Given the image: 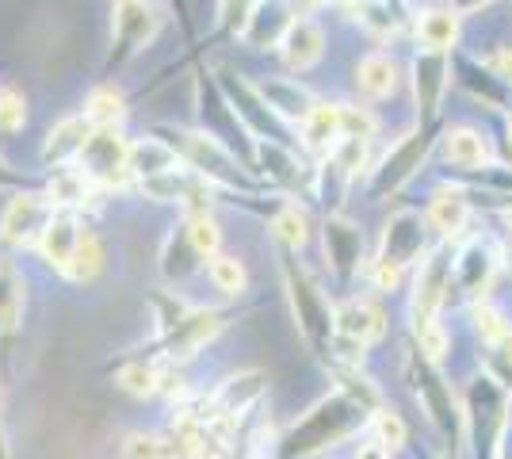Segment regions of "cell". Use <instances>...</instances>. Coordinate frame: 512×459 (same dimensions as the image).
<instances>
[{"label":"cell","mask_w":512,"mask_h":459,"mask_svg":"<svg viewBox=\"0 0 512 459\" xmlns=\"http://www.w3.org/2000/svg\"><path fill=\"white\" fill-rule=\"evenodd\" d=\"M363 414H371L367 406H360L352 394H333V398H321L318 406H310L302 421L291 425V433L283 437V456H314L321 448H333L344 437H352L363 425Z\"/></svg>","instance_id":"cell-1"},{"label":"cell","mask_w":512,"mask_h":459,"mask_svg":"<svg viewBox=\"0 0 512 459\" xmlns=\"http://www.w3.org/2000/svg\"><path fill=\"white\" fill-rule=\"evenodd\" d=\"M0 410H4V387H0Z\"/></svg>","instance_id":"cell-45"},{"label":"cell","mask_w":512,"mask_h":459,"mask_svg":"<svg viewBox=\"0 0 512 459\" xmlns=\"http://www.w3.org/2000/svg\"><path fill=\"white\" fill-rule=\"evenodd\" d=\"M283 280H287V299H291V310H295V322H299L306 345L318 356H333L337 326H333V303H329L321 280L299 261L283 264Z\"/></svg>","instance_id":"cell-3"},{"label":"cell","mask_w":512,"mask_h":459,"mask_svg":"<svg viewBox=\"0 0 512 459\" xmlns=\"http://www.w3.org/2000/svg\"><path fill=\"white\" fill-rule=\"evenodd\" d=\"M256 92H260V100L276 111L279 119H287V123H302V119L310 115V108L318 104V96L306 85H299L295 77H268V81L256 85Z\"/></svg>","instance_id":"cell-25"},{"label":"cell","mask_w":512,"mask_h":459,"mask_svg":"<svg viewBox=\"0 0 512 459\" xmlns=\"http://www.w3.org/2000/svg\"><path fill=\"white\" fill-rule=\"evenodd\" d=\"M256 0H222L218 4V16H222V27H230L234 35H241V27L253 16Z\"/></svg>","instance_id":"cell-40"},{"label":"cell","mask_w":512,"mask_h":459,"mask_svg":"<svg viewBox=\"0 0 512 459\" xmlns=\"http://www.w3.org/2000/svg\"><path fill=\"white\" fill-rule=\"evenodd\" d=\"M398 85H402V66H398L394 54L371 50V54H363L360 62H356V92H360L363 100H371V104L390 100L398 92Z\"/></svg>","instance_id":"cell-21"},{"label":"cell","mask_w":512,"mask_h":459,"mask_svg":"<svg viewBox=\"0 0 512 459\" xmlns=\"http://www.w3.org/2000/svg\"><path fill=\"white\" fill-rule=\"evenodd\" d=\"M321 4H329V0H295V8H302V12H314Z\"/></svg>","instance_id":"cell-43"},{"label":"cell","mask_w":512,"mask_h":459,"mask_svg":"<svg viewBox=\"0 0 512 459\" xmlns=\"http://www.w3.org/2000/svg\"><path fill=\"white\" fill-rule=\"evenodd\" d=\"M161 27V12L153 0H111V62L123 66L138 50L153 43Z\"/></svg>","instance_id":"cell-7"},{"label":"cell","mask_w":512,"mask_h":459,"mask_svg":"<svg viewBox=\"0 0 512 459\" xmlns=\"http://www.w3.org/2000/svg\"><path fill=\"white\" fill-rule=\"evenodd\" d=\"M176 165H184V161H180L176 150H172L169 142H161L157 134L130 142V176H134V184H138V180H150V176L169 173Z\"/></svg>","instance_id":"cell-27"},{"label":"cell","mask_w":512,"mask_h":459,"mask_svg":"<svg viewBox=\"0 0 512 459\" xmlns=\"http://www.w3.org/2000/svg\"><path fill=\"white\" fill-rule=\"evenodd\" d=\"M344 138V111L337 100H318L299 123V142L318 157H329Z\"/></svg>","instance_id":"cell-20"},{"label":"cell","mask_w":512,"mask_h":459,"mask_svg":"<svg viewBox=\"0 0 512 459\" xmlns=\"http://www.w3.org/2000/svg\"><path fill=\"white\" fill-rule=\"evenodd\" d=\"M0 459H12V448H8V437H4V429H0Z\"/></svg>","instance_id":"cell-44"},{"label":"cell","mask_w":512,"mask_h":459,"mask_svg":"<svg viewBox=\"0 0 512 459\" xmlns=\"http://www.w3.org/2000/svg\"><path fill=\"white\" fill-rule=\"evenodd\" d=\"M123 456L127 459H184L176 440L169 437H157V433H127L123 437Z\"/></svg>","instance_id":"cell-35"},{"label":"cell","mask_w":512,"mask_h":459,"mask_svg":"<svg viewBox=\"0 0 512 459\" xmlns=\"http://www.w3.org/2000/svg\"><path fill=\"white\" fill-rule=\"evenodd\" d=\"M199 268H207V261L195 253V245L188 241V230H184V222H176L169 230V238L161 245V272L169 276V280H188L195 276Z\"/></svg>","instance_id":"cell-28"},{"label":"cell","mask_w":512,"mask_h":459,"mask_svg":"<svg viewBox=\"0 0 512 459\" xmlns=\"http://www.w3.org/2000/svg\"><path fill=\"white\" fill-rule=\"evenodd\" d=\"M341 111H344V138H375L379 134V119L371 115V108L341 104Z\"/></svg>","instance_id":"cell-39"},{"label":"cell","mask_w":512,"mask_h":459,"mask_svg":"<svg viewBox=\"0 0 512 459\" xmlns=\"http://www.w3.org/2000/svg\"><path fill=\"white\" fill-rule=\"evenodd\" d=\"M184 230H188V241L195 245V253L203 261H211L222 253V222L214 211H195V215H184Z\"/></svg>","instance_id":"cell-33"},{"label":"cell","mask_w":512,"mask_h":459,"mask_svg":"<svg viewBox=\"0 0 512 459\" xmlns=\"http://www.w3.org/2000/svg\"><path fill=\"white\" fill-rule=\"evenodd\" d=\"M16 184H20V173L0 157V192H4V188H16Z\"/></svg>","instance_id":"cell-42"},{"label":"cell","mask_w":512,"mask_h":459,"mask_svg":"<svg viewBox=\"0 0 512 459\" xmlns=\"http://www.w3.org/2000/svg\"><path fill=\"white\" fill-rule=\"evenodd\" d=\"M509 131H512V127H509Z\"/></svg>","instance_id":"cell-47"},{"label":"cell","mask_w":512,"mask_h":459,"mask_svg":"<svg viewBox=\"0 0 512 459\" xmlns=\"http://www.w3.org/2000/svg\"><path fill=\"white\" fill-rule=\"evenodd\" d=\"M409 81H413V100H417V115H421V123L432 119L440 104H444V96H448L451 88V62L448 54H436V50H421L417 58H413V66H409Z\"/></svg>","instance_id":"cell-12"},{"label":"cell","mask_w":512,"mask_h":459,"mask_svg":"<svg viewBox=\"0 0 512 459\" xmlns=\"http://www.w3.org/2000/svg\"><path fill=\"white\" fill-rule=\"evenodd\" d=\"M77 165L96 180L100 192H119V188L134 184V176H130V138L123 134V127L92 131Z\"/></svg>","instance_id":"cell-6"},{"label":"cell","mask_w":512,"mask_h":459,"mask_svg":"<svg viewBox=\"0 0 512 459\" xmlns=\"http://www.w3.org/2000/svg\"><path fill=\"white\" fill-rule=\"evenodd\" d=\"M279 54H283V66L291 69V73L314 69L325 58V31H321V23L310 20V16H299V20L291 23V31L283 35Z\"/></svg>","instance_id":"cell-22"},{"label":"cell","mask_w":512,"mask_h":459,"mask_svg":"<svg viewBox=\"0 0 512 459\" xmlns=\"http://www.w3.org/2000/svg\"><path fill=\"white\" fill-rule=\"evenodd\" d=\"M505 222H512V207H509V211H505Z\"/></svg>","instance_id":"cell-46"},{"label":"cell","mask_w":512,"mask_h":459,"mask_svg":"<svg viewBox=\"0 0 512 459\" xmlns=\"http://www.w3.org/2000/svg\"><path fill=\"white\" fill-rule=\"evenodd\" d=\"M413 31H417V46L421 50H436V54H451L459 46V35H463V16L448 8V4H432V8H421L417 20H413Z\"/></svg>","instance_id":"cell-23"},{"label":"cell","mask_w":512,"mask_h":459,"mask_svg":"<svg viewBox=\"0 0 512 459\" xmlns=\"http://www.w3.org/2000/svg\"><path fill=\"white\" fill-rule=\"evenodd\" d=\"M50 215H54V203L46 199V192H16L0 211V245L12 253L31 249Z\"/></svg>","instance_id":"cell-9"},{"label":"cell","mask_w":512,"mask_h":459,"mask_svg":"<svg viewBox=\"0 0 512 459\" xmlns=\"http://www.w3.org/2000/svg\"><path fill=\"white\" fill-rule=\"evenodd\" d=\"M428 153V134L425 131H409L406 138H398L390 150L375 161L371 169V184H367V196L371 199H390L406 188L409 180L417 176V169L425 165Z\"/></svg>","instance_id":"cell-8"},{"label":"cell","mask_w":512,"mask_h":459,"mask_svg":"<svg viewBox=\"0 0 512 459\" xmlns=\"http://www.w3.org/2000/svg\"><path fill=\"white\" fill-rule=\"evenodd\" d=\"M119 387L134 398H153L161 394V360H130L119 372Z\"/></svg>","instance_id":"cell-34"},{"label":"cell","mask_w":512,"mask_h":459,"mask_svg":"<svg viewBox=\"0 0 512 459\" xmlns=\"http://www.w3.org/2000/svg\"><path fill=\"white\" fill-rule=\"evenodd\" d=\"M81 238H85L81 211H62V207H54V215L46 219L43 234H39V241H35V249H39V257H43L50 268H58V272H62Z\"/></svg>","instance_id":"cell-15"},{"label":"cell","mask_w":512,"mask_h":459,"mask_svg":"<svg viewBox=\"0 0 512 459\" xmlns=\"http://www.w3.org/2000/svg\"><path fill=\"white\" fill-rule=\"evenodd\" d=\"M470 199L463 188H455V184H440L436 192H432V199H428V211L425 219L428 226H432V234L440 241H455L463 230H467L470 222Z\"/></svg>","instance_id":"cell-18"},{"label":"cell","mask_w":512,"mask_h":459,"mask_svg":"<svg viewBox=\"0 0 512 459\" xmlns=\"http://www.w3.org/2000/svg\"><path fill=\"white\" fill-rule=\"evenodd\" d=\"M96 196H104L96 188V180L81 169V165H65V169H54L50 184H46V199L62 211H85Z\"/></svg>","instance_id":"cell-26"},{"label":"cell","mask_w":512,"mask_h":459,"mask_svg":"<svg viewBox=\"0 0 512 459\" xmlns=\"http://www.w3.org/2000/svg\"><path fill=\"white\" fill-rule=\"evenodd\" d=\"M92 123H88L85 115L77 111V115H65L58 119L43 138V165L50 169H65V165H77V157L81 150L88 146V138H92Z\"/></svg>","instance_id":"cell-16"},{"label":"cell","mask_w":512,"mask_h":459,"mask_svg":"<svg viewBox=\"0 0 512 459\" xmlns=\"http://www.w3.org/2000/svg\"><path fill=\"white\" fill-rule=\"evenodd\" d=\"M356 459H390V448H383L379 440H367L356 448Z\"/></svg>","instance_id":"cell-41"},{"label":"cell","mask_w":512,"mask_h":459,"mask_svg":"<svg viewBox=\"0 0 512 459\" xmlns=\"http://www.w3.org/2000/svg\"><path fill=\"white\" fill-rule=\"evenodd\" d=\"M107 268V249L104 241H100V234H92V230H85V238L77 241V249H73V257H69V264L62 268L65 280H73V284H96L100 276H104Z\"/></svg>","instance_id":"cell-29"},{"label":"cell","mask_w":512,"mask_h":459,"mask_svg":"<svg viewBox=\"0 0 512 459\" xmlns=\"http://www.w3.org/2000/svg\"><path fill=\"white\" fill-rule=\"evenodd\" d=\"M367 425H371L375 440H379L383 448H390V452H398V448L406 444V437H409L402 414H394V410H386V406H375V410H371V417H367Z\"/></svg>","instance_id":"cell-36"},{"label":"cell","mask_w":512,"mask_h":459,"mask_svg":"<svg viewBox=\"0 0 512 459\" xmlns=\"http://www.w3.org/2000/svg\"><path fill=\"white\" fill-rule=\"evenodd\" d=\"M451 276H455V253L451 241H440L436 249H428L425 257L417 261V276H413V333L428 322H440V306L448 303L451 295Z\"/></svg>","instance_id":"cell-5"},{"label":"cell","mask_w":512,"mask_h":459,"mask_svg":"<svg viewBox=\"0 0 512 459\" xmlns=\"http://www.w3.org/2000/svg\"><path fill=\"white\" fill-rule=\"evenodd\" d=\"M81 115H85L96 131H100V127H123V119H127V100H123V92L100 85L85 96Z\"/></svg>","instance_id":"cell-30"},{"label":"cell","mask_w":512,"mask_h":459,"mask_svg":"<svg viewBox=\"0 0 512 459\" xmlns=\"http://www.w3.org/2000/svg\"><path fill=\"white\" fill-rule=\"evenodd\" d=\"M23 310H27V276L16 257L4 253L0 257V341L20 333Z\"/></svg>","instance_id":"cell-24"},{"label":"cell","mask_w":512,"mask_h":459,"mask_svg":"<svg viewBox=\"0 0 512 459\" xmlns=\"http://www.w3.org/2000/svg\"><path fill=\"white\" fill-rule=\"evenodd\" d=\"M440 150H444V161H448L451 169H459V173H482V169L493 165L490 138L478 127H467V123L451 127L444 134V142H440Z\"/></svg>","instance_id":"cell-19"},{"label":"cell","mask_w":512,"mask_h":459,"mask_svg":"<svg viewBox=\"0 0 512 459\" xmlns=\"http://www.w3.org/2000/svg\"><path fill=\"white\" fill-rule=\"evenodd\" d=\"M470 318H474V329L482 333V341H486V345H497V341L512 329L509 322H505V314H501L497 306L486 303V299L470 306Z\"/></svg>","instance_id":"cell-38"},{"label":"cell","mask_w":512,"mask_h":459,"mask_svg":"<svg viewBox=\"0 0 512 459\" xmlns=\"http://www.w3.org/2000/svg\"><path fill=\"white\" fill-rule=\"evenodd\" d=\"M325 261H329V272L337 276V280H352L356 272H360V261H363V234L356 222L341 219V215H333V219H325Z\"/></svg>","instance_id":"cell-14"},{"label":"cell","mask_w":512,"mask_h":459,"mask_svg":"<svg viewBox=\"0 0 512 459\" xmlns=\"http://www.w3.org/2000/svg\"><path fill=\"white\" fill-rule=\"evenodd\" d=\"M207 280L214 284L218 295H226V299H237V295H245V287H249V272H245V261L234 257V253H218L207 261Z\"/></svg>","instance_id":"cell-32"},{"label":"cell","mask_w":512,"mask_h":459,"mask_svg":"<svg viewBox=\"0 0 512 459\" xmlns=\"http://www.w3.org/2000/svg\"><path fill=\"white\" fill-rule=\"evenodd\" d=\"M272 238L283 249H291V253L306 249V241H310V219H306V211H302L299 203H279L276 215H272Z\"/></svg>","instance_id":"cell-31"},{"label":"cell","mask_w":512,"mask_h":459,"mask_svg":"<svg viewBox=\"0 0 512 459\" xmlns=\"http://www.w3.org/2000/svg\"><path fill=\"white\" fill-rule=\"evenodd\" d=\"M226 329V314L214 306H176L169 318H161V341H157V360L184 364L211 345Z\"/></svg>","instance_id":"cell-4"},{"label":"cell","mask_w":512,"mask_h":459,"mask_svg":"<svg viewBox=\"0 0 512 459\" xmlns=\"http://www.w3.org/2000/svg\"><path fill=\"white\" fill-rule=\"evenodd\" d=\"M295 23V4L287 0H256L253 16L241 27V43L249 50H279L283 35Z\"/></svg>","instance_id":"cell-13"},{"label":"cell","mask_w":512,"mask_h":459,"mask_svg":"<svg viewBox=\"0 0 512 459\" xmlns=\"http://www.w3.org/2000/svg\"><path fill=\"white\" fill-rule=\"evenodd\" d=\"M333 326H337V341H352L356 349H367L386 337V310L371 295H352L348 303L333 310Z\"/></svg>","instance_id":"cell-11"},{"label":"cell","mask_w":512,"mask_h":459,"mask_svg":"<svg viewBox=\"0 0 512 459\" xmlns=\"http://www.w3.org/2000/svg\"><path fill=\"white\" fill-rule=\"evenodd\" d=\"M497 261H501V253H497V249H490L486 241L474 238L467 249L459 253V261H455V276H451V280H459V291H463L467 299L482 303V299L490 295Z\"/></svg>","instance_id":"cell-17"},{"label":"cell","mask_w":512,"mask_h":459,"mask_svg":"<svg viewBox=\"0 0 512 459\" xmlns=\"http://www.w3.org/2000/svg\"><path fill=\"white\" fill-rule=\"evenodd\" d=\"M157 138L169 142L176 157L195 169L199 176H207L214 188H253L249 169L237 161V153L211 131H184V127H157Z\"/></svg>","instance_id":"cell-2"},{"label":"cell","mask_w":512,"mask_h":459,"mask_svg":"<svg viewBox=\"0 0 512 459\" xmlns=\"http://www.w3.org/2000/svg\"><path fill=\"white\" fill-rule=\"evenodd\" d=\"M428 234H432V226H428L425 215H417V211H394L383 226L379 261L394 264V268L406 272L409 264H417L428 253Z\"/></svg>","instance_id":"cell-10"},{"label":"cell","mask_w":512,"mask_h":459,"mask_svg":"<svg viewBox=\"0 0 512 459\" xmlns=\"http://www.w3.org/2000/svg\"><path fill=\"white\" fill-rule=\"evenodd\" d=\"M27 127V96L16 85H0V134H16Z\"/></svg>","instance_id":"cell-37"}]
</instances>
